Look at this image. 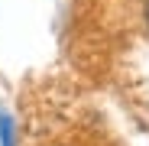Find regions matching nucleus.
I'll return each instance as SVG.
<instances>
[{"instance_id": "1", "label": "nucleus", "mask_w": 149, "mask_h": 146, "mask_svg": "<svg viewBox=\"0 0 149 146\" xmlns=\"http://www.w3.org/2000/svg\"><path fill=\"white\" fill-rule=\"evenodd\" d=\"M0 146H16V127L7 110H0Z\"/></svg>"}, {"instance_id": "2", "label": "nucleus", "mask_w": 149, "mask_h": 146, "mask_svg": "<svg viewBox=\"0 0 149 146\" xmlns=\"http://www.w3.org/2000/svg\"><path fill=\"white\" fill-rule=\"evenodd\" d=\"M146 23H149V3H146Z\"/></svg>"}]
</instances>
